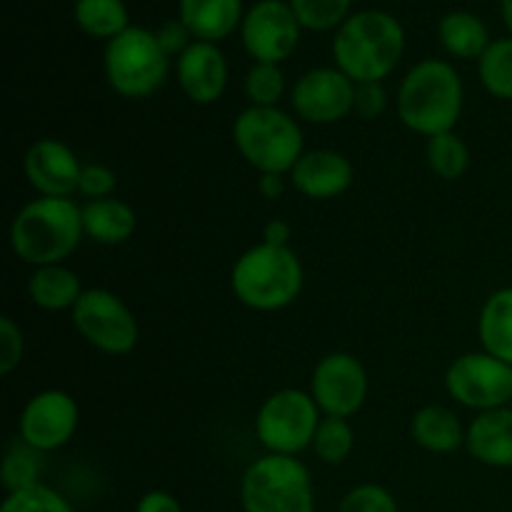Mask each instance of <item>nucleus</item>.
<instances>
[{"mask_svg": "<svg viewBox=\"0 0 512 512\" xmlns=\"http://www.w3.org/2000/svg\"><path fill=\"white\" fill-rule=\"evenodd\" d=\"M405 53V28L393 13L358 10L333 35V63L355 85L383 83Z\"/></svg>", "mask_w": 512, "mask_h": 512, "instance_id": "nucleus-1", "label": "nucleus"}, {"mask_svg": "<svg viewBox=\"0 0 512 512\" xmlns=\"http://www.w3.org/2000/svg\"><path fill=\"white\" fill-rule=\"evenodd\" d=\"M465 105L463 78L440 58L415 63L398 88L395 108L400 123L423 138L450 133L458 125Z\"/></svg>", "mask_w": 512, "mask_h": 512, "instance_id": "nucleus-2", "label": "nucleus"}, {"mask_svg": "<svg viewBox=\"0 0 512 512\" xmlns=\"http://www.w3.org/2000/svg\"><path fill=\"white\" fill-rule=\"evenodd\" d=\"M83 208L73 198H43L25 203L10 223V248L15 258L33 268L65 263L78 250Z\"/></svg>", "mask_w": 512, "mask_h": 512, "instance_id": "nucleus-3", "label": "nucleus"}, {"mask_svg": "<svg viewBox=\"0 0 512 512\" xmlns=\"http://www.w3.org/2000/svg\"><path fill=\"white\" fill-rule=\"evenodd\" d=\"M303 283V263L290 245H253L230 270L233 295L245 308L258 313H275L293 305L303 293Z\"/></svg>", "mask_w": 512, "mask_h": 512, "instance_id": "nucleus-4", "label": "nucleus"}, {"mask_svg": "<svg viewBox=\"0 0 512 512\" xmlns=\"http://www.w3.org/2000/svg\"><path fill=\"white\" fill-rule=\"evenodd\" d=\"M233 143L250 168L263 173L290 175L305 153L298 118L280 108H245L233 123Z\"/></svg>", "mask_w": 512, "mask_h": 512, "instance_id": "nucleus-5", "label": "nucleus"}, {"mask_svg": "<svg viewBox=\"0 0 512 512\" xmlns=\"http://www.w3.org/2000/svg\"><path fill=\"white\" fill-rule=\"evenodd\" d=\"M103 73L120 98L143 100L168 80L170 55L160 48L155 30L130 25L105 45Z\"/></svg>", "mask_w": 512, "mask_h": 512, "instance_id": "nucleus-6", "label": "nucleus"}, {"mask_svg": "<svg viewBox=\"0 0 512 512\" xmlns=\"http://www.w3.org/2000/svg\"><path fill=\"white\" fill-rule=\"evenodd\" d=\"M245 512H315L313 475L300 458L265 453L240 480Z\"/></svg>", "mask_w": 512, "mask_h": 512, "instance_id": "nucleus-7", "label": "nucleus"}, {"mask_svg": "<svg viewBox=\"0 0 512 512\" xmlns=\"http://www.w3.org/2000/svg\"><path fill=\"white\" fill-rule=\"evenodd\" d=\"M320 408L310 390L283 388L263 400L255 415L258 443L273 455L298 458L303 450L313 448L320 425Z\"/></svg>", "mask_w": 512, "mask_h": 512, "instance_id": "nucleus-8", "label": "nucleus"}, {"mask_svg": "<svg viewBox=\"0 0 512 512\" xmlns=\"http://www.w3.org/2000/svg\"><path fill=\"white\" fill-rule=\"evenodd\" d=\"M70 320L85 343L113 358L133 353L140 340L138 318L113 290H85L75 308L70 310Z\"/></svg>", "mask_w": 512, "mask_h": 512, "instance_id": "nucleus-9", "label": "nucleus"}, {"mask_svg": "<svg viewBox=\"0 0 512 512\" xmlns=\"http://www.w3.org/2000/svg\"><path fill=\"white\" fill-rule=\"evenodd\" d=\"M445 390L463 408L485 413L512 400V365L478 350L455 358L445 370Z\"/></svg>", "mask_w": 512, "mask_h": 512, "instance_id": "nucleus-10", "label": "nucleus"}, {"mask_svg": "<svg viewBox=\"0 0 512 512\" xmlns=\"http://www.w3.org/2000/svg\"><path fill=\"white\" fill-rule=\"evenodd\" d=\"M368 370L353 353H328L310 375V395L328 418H353L368 400Z\"/></svg>", "mask_w": 512, "mask_h": 512, "instance_id": "nucleus-11", "label": "nucleus"}, {"mask_svg": "<svg viewBox=\"0 0 512 512\" xmlns=\"http://www.w3.org/2000/svg\"><path fill=\"white\" fill-rule=\"evenodd\" d=\"M300 30L288 0H258L245 10L240 40L253 63L280 65L298 48Z\"/></svg>", "mask_w": 512, "mask_h": 512, "instance_id": "nucleus-12", "label": "nucleus"}, {"mask_svg": "<svg viewBox=\"0 0 512 512\" xmlns=\"http://www.w3.org/2000/svg\"><path fill=\"white\" fill-rule=\"evenodd\" d=\"M355 83L338 70L313 68L295 80L290 90V105L295 118L313 125H333L353 113Z\"/></svg>", "mask_w": 512, "mask_h": 512, "instance_id": "nucleus-13", "label": "nucleus"}, {"mask_svg": "<svg viewBox=\"0 0 512 512\" xmlns=\"http://www.w3.org/2000/svg\"><path fill=\"white\" fill-rule=\"evenodd\" d=\"M80 425V408L65 390H40L25 403L18 420V435L38 453H53L73 440Z\"/></svg>", "mask_w": 512, "mask_h": 512, "instance_id": "nucleus-14", "label": "nucleus"}, {"mask_svg": "<svg viewBox=\"0 0 512 512\" xmlns=\"http://www.w3.org/2000/svg\"><path fill=\"white\" fill-rule=\"evenodd\" d=\"M23 170L30 188L43 198H70L78 193L83 163L63 140L40 138L25 153Z\"/></svg>", "mask_w": 512, "mask_h": 512, "instance_id": "nucleus-15", "label": "nucleus"}, {"mask_svg": "<svg viewBox=\"0 0 512 512\" xmlns=\"http://www.w3.org/2000/svg\"><path fill=\"white\" fill-rule=\"evenodd\" d=\"M175 75L185 98L195 105H213L223 98L230 80V68L218 43L193 40L175 63Z\"/></svg>", "mask_w": 512, "mask_h": 512, "instance_id": "nucleus-16", "label": "nucleus"}, {"mask_svg": "<svg viewBox=\"0 0 512 512\" xmlns=\"http://www.w3.org/2000/svg\"><path fill=\"white\" fill-rule=\"evenodd\" d=\"M353 178V163L343 153L330 148L305 150L303 158L290 170V185L310 200L340 198L348 193Z\"/></svg>", "mask_w": 512, "mask_h": 512, "instance_id": "nucleus-17", "label": "nucleus"}, {"mask_svg": "<svg viewBox=\"0 0 512 512\" xmlns=\"http://www.w3.org/2000/svg\"><path fill=\"white\" fill-rule=\"evenodd\" d=\"M465 450L488 468H512V408L485 410L468 425Z\"/></svg>", "mask_w": 512, "mask_h": 512, "instance_id": "nucleus-18", "label": "nucleus"}, {"mask_svg": "<svg viewBox=\"0 0 512 512\" xmlns=\"http://www.w3.org/2000/svg\"><path fill=\"white\" fill-rule=\"evenodd\" d=\"M178 18L193 40L220 43L240 30L245 8L243 0H178Z\"/></svg>", "mask_w": 512, "mask_h": 512, "instance_id": "nucleus-19", "label": "nucleus"}, {"mask_svg": "<svg viewBox=\"0 0 512 512\" xmlns=\"http://www.w3.org/2000/svg\"><path fill=\"white\" fill-rule=\"evenodd\" d=\"M410 438L428 453L450 455L465 448L468 428L455 410L445 405H425L410 420Z\"/></svg>", "mask_w": 512, "mask_h": 512, "instance_id": "nucleus-20", "label": "nucleus"}, {"mask_svg": "<svg viewBox=\"0 0 512 512\" xmlns=\"http://www.w3.org/2000/svg\"><path fill=\"white\" fill-rule=\"evenodd\" d=\"M85 238L100 245H123L138 230V215L133 205L120 198L88 200L83 205Z\"/></svg>", "mask_w": 512, "mask_h": 512, "instance_id": "nucleus-21", "label": "nucleus"}, {"mask_svg": "<svg viewBox=\"0 0 512 512\" xmlns=\"http://www.w3.org/2000/svg\"><path fill=\"white\" fill-rule=\"evenodd\" d=\"M83 293L85 288L80 283V275L70 270L65 263L33 268V275L28 280L30 300L40 310H48V313L73 310Z\"/></svg>", "mask_w": 512, "mask_h": 512, "instance_id": "nucleus-22", "label": "nucleus"}, {"mask_svg": "<svg viewBox=\"0 0 512 512\" xmlns=\"http://www.w3.org/2000/svg\"><path fill=\"white\" fill-rule=\"evenodd\" d=\"M438 40L443 50L460 60H480L490 48L488 25L468 10H453L438 23Z\"/></svg>", "mask_w": 512, "mask_h": 512, "instance_id": "nucleus-23", "label": "nucleus"}, {"mask_svg": "<svg viewBox=\"0 0 512 512\" xmlns=\"http://www.w3.org/2000/svg\"><path fill=\"white\" fill-rule=\"evenodd\" d=\"M478 335L485 353L512 365V288H500L480 308Z\"/></svg>", "mask_w": 512, "mask_h": 512, "instance_id": "nucleus-24", "label": "nucleus"}, {"mask_svg": "<svg viewBox=\"0 0 512 512\" xmlns=\"http://www.w3.org/2000/svg\"><path fill=\"white\" fill-rule=\"evenodd\" d=\"M73 20L85 35L110 43L130 28L125 0H75Z\"/></svg>", "mask_w": 512, "mask_h": 512, "instance_id": "nucleus-25", "label": "nucleus"}, {"mask_svg": "<svg viewBox=\"0 0 512 512\" xmlns=\"http://www.w3.org/2000/svg\"><path fill=\"white\" fill-rule=\"evenodd\" d=\"M478 78L493 98L512 103V38L490 43L478 60Z\"/></svg>", "mask_w": 512, "mask_h": 512, "instance_id": "nucleus-26", "label": "nucleus"}, {"mask_svg": "<svg viewBox=\"0 0 512 512\" xmlns=\"http://www.w3.org/2000/svg\"><path fill=\"white\" fill-rule=\"evenodd\" d=\"M428 165L440 180H460L470 168V150L455 130L428 138Z\"/></svg>", "mask_w": 512, "mask_h": 512, "instance_id": "nucleus-27", "label": "nucleus"}, {"mask_svg": "<svg viewBox=\"0 0 512 512\" xmlns=\"http://www.w3.org/2000/svg\"><path fill=\"white\" fill-rule=\"evenodd\" d=\"M40 473H43V453H38L18 438V443L10 445L3 458V468H0L3 488L8 493L35 488V485H40Z\"/></svg>", "mask_w": 512, "mask_h": 512, "instance_id": "nucleus-28", "label": "nucleus"}, {"mask_svg": "<svg viewBox=\"0 0 512 512\" xmlns=\"http://www.w3.org/2000/svg\"><path fill=\"white\" fill-rule=\"evenodd\" d=\"M300 28L325 33L338 30L350 18L353 0H288Z\"/></svg>", "mask_w": 512, "mask_h": 512, "instance_id": "nucleus-29", "label": "nucleus"}, {"mask_svg": "<svg viewBox=\"0 0 512 512\" xmlns=\"http://www.w3.org/2000/svg\"><path fill=\"white\" fill-rule=\"evenodd\" d=\"M355 448V430L345 418H328L323 415L315 433L313 450L323 463L340 465L350 458Z\"/></svg>", "mask_w": 512, "mask_h": 512, "instance_id": "nucleus-30", "label": "nucleus"}, {"mask_svg": "<svg viewBox=\"0 0 512 512\" xmlns=\"http://www.w3.org/2000/svg\"><path fill=\"white\" fill-rule=\"evenodd\" d=\"M245 95L255 108H278L285 95V73L280 65L253 63L245 75Z\"/></svg>", "mask_w": 512, "mask_h": 512, "instance_id": "nucleus-31", "label": "nucleus"}, {"mask_svg": "<svg viewBox=\"0 0 512 512\" xmlns=\"http://www.w3.org/2000/svg\"><path fill=\"white\" fill-rule=\"evenodd\" d=\"M0 512H75L73 505L55 493L48 485H35V488L18 490V493L5 495Z\"/></svg>", "mask_w": 512, "mask_h": 512, "instance_id": "nucleus-32", "label": "nucleus"}, {"mask_svg": "<svg viewBox=\"0 0 512 512\" xmlns=\"http://www.w3.org/2000/svg\"><path fill=\"white\" fill-rule=\"evenodd\" d=\"M338 512H400V508L390 490H385L383 485L365 483L345 493Z\"/></svg>", "mask_w": 512, "mask_h": 512, "instance_id": "nucleus-33", "label": "nucleus"}, {"mask_svg": "<svg viewBox=\"0 0 512 512\" xmlns=\"http://www.w3.org/2000/svg\"><path fill=\"white\" fill-rule=\"evenodd\" d=\"M25 355V338L20 325L10 315L0 318V375H10Z\"/></svg>", "mask_w": 512, "mask_h": 512, "instance_id": "nucleus-34", "label": "nucleus"}, {"mask_svg": "<svg viewBox=\"0 0 512 512\" xmlns=\"http://www.w3.org/2000/svg\"><path fill=\"white\" fill-rule=\"evenodd\" d=\"M115 188H118V178L113 170L103 163H85L80 170L78 193L88 200H103L113 198Z\"/></svg>", "mask_w": 512, "mask_h": 512, "instance_id": "nucleus-35", "label": "nucleus"}, {"mask_svg": "<svg viewBox=\"0 0 512 512\" xmlns=\"http://www.w3.org/2000/svg\"><path fill=\"white\" fill-rule=\"evenodd\" d=\"M388 110V90L383 83H360L355 85L353 113L363 120H375Z\"/></svg>", "mask_w": 512, "mask_h": 512, "instance_id": "nucleus-36", "label": "nucleus"}, {"mask_svg": "<svg viewBox=\"0 0 512 512\" xmlns=\"http://www.w3.org/2000/svg\"><path fill=\"white\" fill-rule=\"evenodd\" d=\"M155 35H158L160 48H163L170 58H173V55L178 58V55L183 53L190 43H193V35H190V30L185 28L183 20L180 18L168 20V23L160 25V28L155 30Z\"/></svg>", "mask_w": 512, "mask_h": 512, "instance_id": "nucleus-37", "label": "nucleus"}, {"mask_svg": "<svg viewBox=\"0 0 512 512\" xmlns=\"http://www.w3.org/2000/svg\"><path fill=\"white\" fill-rule=\"evenodd\" d=\"M135 512H183V505L178 503V498L165 490H150L135 505Z\"/></svg>", "mask_w": 512, "mask_h": 512, "instance_id": "nucleus-38", "label": "nucleus"}, {"mask_svg": "<svg viewBox=\"0 0 512 512\" xmlns=\"http://www.w3.org/2000/svg\"><path fill=\"white\" fill-rule=\"evenodd\" d=\"M290 238H293V230H290V225L285 223V220L275 218V220H270V223H265L263 243L280 245V248H288Z\"/></svg>", "mask_w": 512, "mask_h": 512, "instance_id": "nucleus-39", "label": "nucleus"}, {"mask_svg": "<svg viewBox=\"0 0 512 512\" xmlns=\"http://www.w3.org/2000/svg\"><path fill=\"white\" fill-rule=\"evenodd\" d=\"M258 193L268 200H278L283 198L285 193V175H275V173H263L258 178Z\"/></svg>", "mask_w": 512, "mask_h": 512, "instance_id": "nucleus-40", "label": "nucleus"}, {"mask_svg": "<svg viewBox=\"0 0 512 512\" xmlns=\"http://www.w3.org/2000/svg\"><path fill=\"white\" fill-rule=\"evenodd\" d=\"M500 15H503V23L505 28L510 30V38H512V0H500Z\"/></svg>", "mask_w": 512, "mask_h": 512, "instance_id": "nucleus-41", "label": "nucleus"}]
</instances>
